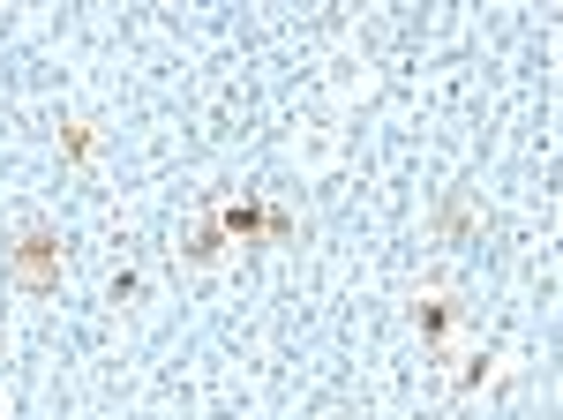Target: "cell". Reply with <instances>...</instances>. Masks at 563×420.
<instances>
[{
    "label": "cell",
    "instance_id": "cell-1",
    "mask_svg": "<svg viewBox=\"0 0 563 420\" xmlns=\"http://www.w3.org/2000/svg\"><path fill=\"white\" fill-rule=\"evenodd\" d=\"M15 278H23V286H60V241H53V233H31V241H23V248H15Z\"/></svg>",
    "mask_w": 563,
    "mask_h": 420
},
{
    "label": "cell",
    "instance_id": "cell-2",
    "mask_svg": "<svg viewBox=\"0 0 563 420\" xmlns=\"http://www.w3.org/2000/svg\"><path fill=\"white\" fill-rule=\"evenodd\" d=\"M188 255H196V263H211V255H218V225H203V233L188 241Z\"/></svg>",
    "mask_w": 563,
    "mask_h": 420
}]
</instances>
